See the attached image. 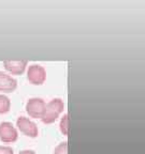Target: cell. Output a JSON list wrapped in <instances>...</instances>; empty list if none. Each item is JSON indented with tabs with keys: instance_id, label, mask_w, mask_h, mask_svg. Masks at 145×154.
<instances>
[{
	"instance_id": "cell-1",
	"label": "cell",
	"mask_w": 145,
	"mask_h": 154,
	"mask_svg": "<svg viewBox=\"0 0 145 154\" xmlns=\"http://www.w3.org/2000/svg\"><path fill=\"white\" fill-rule=\"evenodd\" d=\"M63 110V102L60 99H54L45 105V110L42 116V121L45 124H51L55 122L56 119L59 117L61 111Z\"/></svg>"
},
{
	"instance_id": "cell-2",
	"label": "cell",
	"mask_w": 145,
	"mask_h": 154,
	"mask_svg": "<svg viewBox=\"0 0 145 154\" xmlns=\"http://www.w3.org/2000/svg\"><path fill=\"white\" fill-rule=\"evenodd\" d=\"M27 78L30 84L36 85V86L44 84V82L46 80L45 69L39 64L30 65L27 70Z\"/></svg>"
},
{
	"instance_id": "cell-3",
	"label": "cell",
	"mask_w": 145,
	"mask_h": 154,
	"mask_svg": "<svg viewBox=\"0 0 145 154\" xmlns=\"http://www.w3.org/2000/svg\"><path fill=\"white\" fill-rule=\"evenodd\" d=\"M45 105L44 101L40 97H32L28 101L26 105V110L28 115L34 119L42 118V116L45 110Z\"/></svg>"
},
{
	"instance_id": "cell-4",
	"label": "cell",
	"mask_w": 145,
	"mask_h": 154,
	"mask_svg": "<svg viewBox=\"0 0 145 154\" xmlns=\"http://www.w3.org/2000/svg\"><path fill=\"white\" fill-rule=\"evenodd\" d=\"M18 138L16 128L12 123L2 122L0 124V140L5 143L15 142Z\"/></svg>"
},
{
	"instance_id": "cell-5",
	"label": "cell",
	"mask_w": 145,
	"mask_h": 154,
	"mask_svg": "<svg viewBox=\"0 0 145 154\" xmlns=\"http://www.w3.org/2000/svg\"><path fill=\"white\" fill-rule=\"evenodd\" d=\"M17 128L23 134L27 135L29 137L34 138L38 136V128H37L36 123H34L26 117H19L17 119Z\"/></svg>"
},
{
	"instance_id": "cell-6",
	"label": "cell",
	"mask_w": 145,
	"mask_h": 154,
	"mask_svg": "<svg viewBox=\"0 0 145 154\" xmlns=\"http://www.w3.org/2000/svg\"><path fill=\"white\" fill-rule=\"evenodd\" d=\"M27 60H5L3 61L5 69L12 75H22L26 71Z\"/></svg>"
},
{
	"instance_id": "cell-7",
	"label": "cell",
	"mask_w": 145,
	"mask_h": 154,
	"mask_svg": "<svg viewBox=\"0 0 145 154\" xmlns=\"http://www.w3.org/2000/svg\"><path fill=\"white\" fill-rule=\"evenodd\" d=\"M17 88V80L9 74L0 72V91L1 92H13Z\"/></svg>"
},
{
	"instance_id": "cell-8",
	"label": "cell",
	"mask_w": 145,
	"mask_h": 154,
	"mask_svg": "<svg viewBox=\"0 0 145 154\" xmlns=\"http://www.w3.org/2000/svg\"><path fill=\"white\" fill-rule=\"evenodd\" d=\"M11 107V101L7 95L0 94V113H7Z\"/></svg>"
},
{
	"instance_id": "cell-9",
	"label": "cell",
	"mask_w": 145,
	"mask_h": 154,
	"mask_svg": "<svg viewBox=\"0 0 145 154\" xmlns=\"http://www.w3.org/2000/svg\"><path fill=\"white\" fill-rule=\"evenodd\" d=\"M68 119H69V117H68V115H65L61 118V121H60V124H59V126H60V132L63 133L65 136H67L68 135V131H69V125H68Z\"/></svg>"
},
{
	"instance_id": "cell-10",
	"label": "cell",
	"mask_w": 145,
	"mask_h": 154,
	"mask_svg": "<svg viewBox=\"0 0 145 154\" xmlns=\"http://www.w3.org/2000/svg\"><path fill=\"white\" fill-rule=\"evenodd\" d=\"M54 154H68V142H61L55 148Z\"/></svg>"
},
{
	"instance_id": "cell-11",
	"label": "cell",
	"mask_w": 145,
	"mask_h": 154,
	"mask_svg": "<svg viewBox=\"0 0 145 154\" xmlns=\"http://www.w3.org/2000/svg\"><path fill=\"white\" fill-rule=\"evenodd\" d=\"M0 154H14L13 149L10 147H1L0 146Z\"/></svg>"
},
{
	"instance_id": "cell-12",
	"label": "cell",
	"mask_w": 145,
	"mask_h": 154,
	"mask_svg": "<svg viewBox=\"0 0 145 154\" xmlns=\"http://www.w3.org/2000/svg\"><path fill=\"white\" fill-rule=\"evenodd\" d=\"M18 154H36L34 151H31V150H24V151H21Z\"/></svg>"
}]
</instances>
